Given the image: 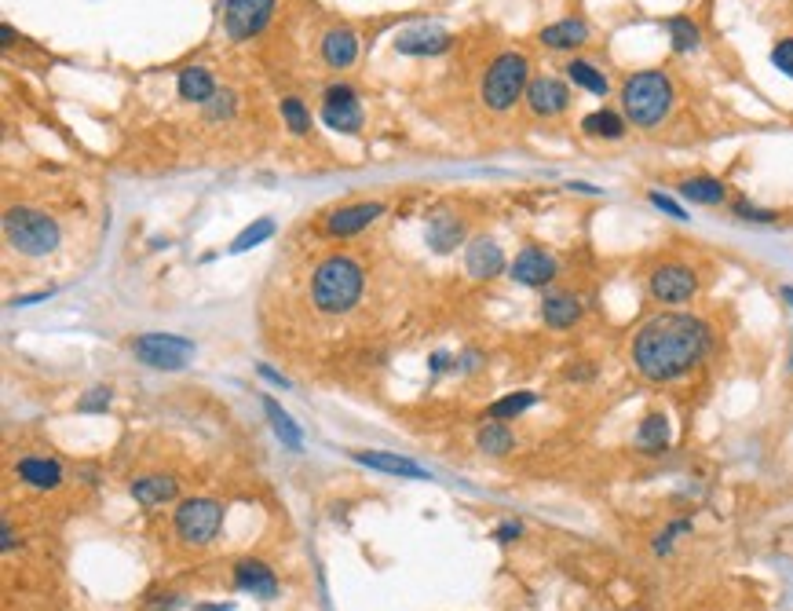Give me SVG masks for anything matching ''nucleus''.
<instances>
[{"label": "nucleus", "mask_w": 793, "mask_h": 611, "mask_svg": "<svg viewBox=\"0 0 793 611\" xmlns=\"http://www.w3.org/2000/svg\"><path fill=\"white\" fill-rule=\"evenodd\" d=\"M709 337L713 333L698 315H684V311L655 315L633 337V366L640 370V377L655 385L677 381L702 363V355L709 352Z\"/></svg>", "instance_id": "nucleus-1"}, {"label": "nucleus", "mask_w": 793, "mask_h": 611, "mask_svg": "<svg viewBox=\"0 0 793 611\" xmlns=\"http://www.w3.org/2000/svg\"><path fill=\"white\" fill-rule=\"evenodd\" d=\"M673 110V81L662 70H636L622 85V114L636 129H655Z\"/></svg>", "instance_id": "nucleus-2"}, {"label": "nucleus", "mask_w": 793, "mask_h": 611, "mask_svg": "<svg viewBox=\"0 0 793 611\" xmlns=\"http://www.w3.org/2000/svg\"><path fill=\"white\" fill-rule=\"evenodd\" d=\"M362 279L366 275H362L359 260L326 257L315 268V279H311V301L326 315H344L362 297Z\"/></svg>", "instance_id": "nucleus-3"}, {"label": "nucleus", "mask_w": 793, "mask_h": 611, "mask_svg": "<svg viewBox=\"0 0 793 611\" xmlns=\"http://www.w3.org/2000/svg\"><path fill=\"white\" fill-rule=\"evenodd\" d=\"M4 238H8L11 249H19L26 257H48L59 249L63 242V231L55 224L52 216L33 209V205H15L4 213Z\"/></svg>", "instance_id": "nucleus-4"}, {"label": "nucleus", "mask_w": 793, "mask_h": 611, "mask_svg": "<svg viewBox=\"0 0 793 611\" xmlns=\"http://www.w3.org/2000/svg\"><path fill=\"white\" fill-rule=\"evenodd\" d=\"M530 85V63L527 55L519 52H501L494 63L487 66V74H483V103L490 110H512L516 107V99L527 92Z\"/></svg>", "instance_id": "nucleus-5"}, {"label": "nucleus", "mask_w": 793, "mask_h": 611, "mask_svg": "<svg viewBox=\"0 0 793 611\" xmlns=\"http://www.w3.org/2000/svg\"><path fill=\"white\" fill-rule=\"evenodd\" d=\"M176 535L187 546H209L223 527V505L216 498H187L176 509Z\"/></svg>", "instance_id": "nucleus-6"}, {"label": "nucleus", "mask_w": 793, "mask_h": 611, "mask_svg": "<svg viewBox=\"0 0 793 611\" xmlns=\"http://www.w3.org/2000/svg\"><path fill=\"white\" fill-rule=\"evenodd\" d=\"M132 352L150 370H183L194 359V341L176 337V333H143L132 341Z\"/></svg>", "instance_id": "nucleus-7"}, {"label": "nucleus", "mask_w": 793, "mask_h": 611, "mask_svg": "<svg viewBox=\"0 0 793 611\" xmlns=\"http://www.w3.org/2000/svg\"><path fill=\"white\" fill-rule=\"evenodd\" d=\"M647 286L658 304H688L698 293V275L688 264H658Z\"/></svg>", "instance_id": "nucleus-8"}, {"label": "nucleus", "mask_w": 793, "mask_h": 611, "mask_svg": "<svg viewBox=\"0 0 793 611\" xmlns=\"http://www.w3.org/2000/svg\"><path fill=\"white\" fill-rule=\"evenodd\" d=\"M271 11H275V0H227L223 26H227V33H231L234 41H249V37H256L267 26Z\"/></svg>", "instance_id": "nucleus-9"}, {"label": "nucleus", "mask_w": 793, "mask_h": 611, "mask_svg": "<svg viewBox=\"0 0 793 611\" xmlns=\"http://www.w3.org/2000/svg\"><path fill=\"white\" fill-rule=\"evenodd\" d=\"M322 121L333 132H359L362 129V107L351 85H329L322 96Z\"/></svg>", "instance_id": "nucleus-10"}, {"label": "nucleus", "mask_w": 793, "mask_h": 611, "mask_svg": "<svg viewBox=\"0 0 793 611\" xmlns=\"http://www.w3.org/2000/svg\"><path fill=\"white\" fill-rule=\"evenodd\" d=\"M508 275L519 282V286H527V290H541V286H549L556 279V257L545 253L541 246H527L512 260V268Z\"/></svg>", "instance_id": "nucleus-11"}, {"label": "nucleus", "mask_w": 793, "mask_h": 611, "mask_svg": "<svg viewBox=\"0 0 793 611\" xmlns=\"http://www.w3.org/2000/svg\"><path fill=\"white\" fill-rule=\"evenodd\" d=\"M527 107L534 118H556L571 107V88L560 77H534L527 85Z\"/></svg>", "instance_id": "nucleus-12"}, {"label": "nucleus", "mask_w": 793, "mask_h": 611, "mask_svg": "<svg viewBox=\"0 0 793 611\" xmlns=\"http://www.w3.org/2000/svg\"><path fill=\"white\" fill-rule=\"evenodd\" d=\"M234 586L242 593H253V597H260V601H275L278 597V579L275 571L267 568L264 560H253L245 557L234 564Z\"/></svg>", "instance_id": "nucleus-13"}, {"label": "nucleus", "mask_w": 793, "mask_h": 611, "mask_svg": "<svg viewBox=\"0 0 793 611\" xmlns=\"http://www.w3.org/2000/svg\"><path fill=\"white\" fill-rule=\"evenodd\" d=\"M384 213L381 202H355V205H344V209H337V213L326 220V231L333 238H348V235H359V231H366V227L377 220V216Z\"/></svg>", "instance_id": "nucleus-14"}, {"label": "nucleus", "mask_w": 793, "mask_h": 611, "mask_svg": "<svg viewBox=\"0 0 793 611\" xmlns=\"http://www.w3.org/2000/svg\"><path fill=\"white\" fill-rule=\"evenodd\" d=\"M318 52H322V63H326L329 70H348V66L359 59V33L348 30V26H333V30L322 37Z\"/></svg>", "instance_id": "nucleus-15"}, {"label": "nucleus", "mask_w": 793, "mask_h": 611, "mask_svg": "<svg viewBox=\"0 0 793 611\" xmlns=\"http://www.w3.org/2000/svg\"><path fill=\"white\" fill-rule=\"evenodd\" d=\"M454 44V37L439 26H417V30H406L395 37V52L402 55H443L446 48Z\"/></svg>", "instance_id": "nucleus-16"}, {"label": "nucleus", "mask_w": 793, "mask_h": 611, "mask_svg": "<svg viewBox=\"0 0 793 611\" xmlns=\"http://www.w3.org/2000/svg\"><path fill=\"white\" fill-rule=\"evenodd\" d=\"M15 476H19L26 487H33V491H55V487L63 483V465L55 458L26 454V458H19V465H15Z\"/></svg>", "instance_id": "nucleus-17"}, {"label": "nucleus", "mask_w": 793, "mask_h": 611, "mask_svg": "<svg viewBox=\"0 0 793 611\" xmlns=\"http://www.w3.org/2000/svg\"><path fill=\"white\" fill-rule=\"evenodd\" d=\"M465 264L472 279H494L505 271V253L497 249L494 238H476L472 246L465 249Z\"/></svg>", "instance_id": "nucleus-18"}, {"label": "nucleus", "mask_w": 793, "mask_h": 611, "mask_svg": "<svg viewBox=\"0 0 793 611\" xmlns=\"http://www.w3.org/2000/svg\"><path fill=\"white\" fill-rule=\"evenodd\" d=\"M351 458L359 465H370L377 472H388V476H410V480H428V469H421L417 461L402 458V454H388V451H351Z\"/></svg>", "instance_id": "nucleus-19"}, {"label": "nucleus", "mask_w": 793, "mask_h": 611, "mask_svg": "<svg viewBox=\"0 0 793 611\" xmlns=\"http://www.w3.org/2000/svg\"><path fill=\"white\" fill-rule=\"evenodd\" d=\"M585 41H589V22L585 19H560L541 30V44L552 52H574Z\"/></svg>", "instance_id": "nucleus-20"}, {"label": "nucleus", "mask_w": 793, "mask_h": 611, "mask_svg": "<svg viewBox=\"0 0 793 611\" xmlns=\"http://www.w3.org/2000/svg\"><path fill=\"white\" fill-rule=\"evenodd\" d=\"M541 319L552 330H571L574 322L582 319V301L574 293H549L541 304Z\"/></svg>", "instance_id": "nucleus-21"}, {"label": "nucleus", "mask_w": 793, "mask_h": 611, "mask_svg": "<svg viewBox=\"0 0 793 611\" xmlns=\"http://www.w3.org/2000/svg\"><path fill=\"white\" fill-rule=\"evenodd\" d=\"M176 494H180V483L172 476H139V480H132V498L139 505H165Z\"/></svg>", "instance_id": "nucleus-22"}, {"label": "nucleus", "mask_w": 793, "mask_h": 611, "mask_svg": "<svg viewBox=\"0 0 793 611\" xmlns=\"http://www.w3.org/2000/svg\"><path fill=\"white\" fill-rule=\"evenodd\" d=\"M673 440V425H669L666 414H647L636 429V447L647 454H662Z\"/></svg>", "instance_id": "nucleus-23"}, {"label": "nucleus", "mask_w": 793, "mask_h": 611, "mask_svg": "<svg viewBox=\"0 0 793 611\" xmlns=\"http://www.w3.org/2000/svg\"><path fill=\"white\" fill-rule=\"evenodd\" d=\"M176 88H180V99H187V103H209L220 88H216V77L205 70V66H187L180 74V81H176Z\"/></svg>", "instance_id": "nucleus-24"}, {"label": "nucleus", "mask_w": 793, "mask_h": 611, "mask_svg": "<svg viewBox=\"0 0 793 611\" xmlns=\"http://www.w3.org/2000/svg\"><path fill=\"white\" fill-rule=\"evenodd\" d=\"M582 132L585 136H593V140H622L625 118L618 114V110L600 107V110H593V114H585L582 118Z\"/></svg>", "instance_id": "nucleus-25"}, {"label": "nucleus", "mask_w": 793, "mask_h": 611, "mask_svg": "<svg viewBox=\"0 0 793 611\" xmlns=\"http://www.w3.org/2000/svg\"><path fill=\"white\" fill-rule=\"evenodd\" d=\"M677 191H680V198L691 205H720L728 198V187L720 180H713V176H691V180L680 183Z\"/></svg>", "instance_id": "nucleus-26"}, {"label": "nucleus", "mask_w": 793, "mask_h": 611, "mask_svg": "<svg viewBox=\"0 0 793 611\" xmlns=\"http://www.w3.org/2000/svg\"><path fill=\"white\" fill-rule=\"evenodd\" d=\"M461 238H465V224L450 213L435 216L432 224H428V246H432L435 253H450V249H457L461 246Z\"/></svg>", "instance_id": "nucleus-27"}, {"label": "nucleus", "mask_w": 793, "mask_h": 611, "mask_svg": "<svg viewBox=\"0 0 793 611\" xmlns=\"http://www.w3.org/2000/svg\"><path fill=\"white\" fill-rule=\"evenodd\" d=\"M563 74L571 77V81L582 88V92H593V96H607V92H611V81H607V74H600V66L585 63V59H571Z\"/></svg>", "instance_id": "nucleus-28"}, {"label": "nucleus", "mask_w": 793, "mask_h": 611, "mask_svg": "<svg viewBox=\"0 0 793 611\" xmlns=\"http://www.w3.org/2000/svg\"><path fill=\"white\" fill-rule=\"evenodd\" d=\"M476 443H479V451L490 454V458H505V454L516 447V436H512V429H508V425H501V421L490 418L487 425L479 429Z\"/></svg>", "instance_id": "nucleus-29"}, {"label": "nucleus", "mask_w": 793, "mask_h": 611, "mask_svg": "<svg viewBox=\"0 0 793 611\" xmlns=\"http://www.w3.org/2000/svg\"><path fill=\"white\" fill-rule=\"evenodd\" d=\"M666 33H669V44H673V52L677 55L695 52L698 44H702V30L695 26L691 15H673V19L666 22Z\"/></svg>", "instance_id": "nucleus-30"}, {"label": "nucleus", "mask_w": 793, "mask_h": 611, "mask_svg": "<svg viewBox=\"0 0 793 611\" xmlns=\"http://www.w3.org/2000/svg\"><path fill=\"white\" fill-rule=\"evenodd\" d=\"M264 410H267V418H271V425H275V436L282 443H286L289 451H300L304 447V436H300V425L293 418H289L286 410L278 407L275 399L271 396H264Z\"/></svg>", "instance_id": "nucleus-31"}, {"label": "nucleus", "mask_w": 793, "mask_h": 611, "mask_svg": "<svg viewBox=\"0 0 793 611\" xmlns=\"http://www.w3.org/2000/svg\"><path fill=\"white\" fill-rule=\"evenodd\" d=\"M538 403V396L534 392H512V396H505V399H497V403H490V418L494 421H505V418H519L523 410H530Z\"/></svg>", "instance_id": "nucleus-32"}, {"label": "nucleus", "mask_w": 793, "mask_h": 611, "mask_svg": "<svg viewBox=\"0 0 793 611\" xmlns=\"http://www.w3.org/2000/svg\"><path fill=\"white\" fill-rule=\"evenodd\" d=\"M275 235V220L271 216H264V220H256V224H249L242 231V235L231 242V253H249V249H256L260 242H267V238Z\"/></svg>", "instance_id": "nucleus-33"}, {"label": "nucleus", "mask_w": 793, "mask_h": 611, "mask_svg": "<svg viewBox=\"0 0 793 611\" xmlns=\"http://www.w3.org/2000/svg\"><path fill=\"white\" fill-rule=\"evenodd\" d=\"M282 118H286V125H289L293 136H307V132H311V114H307V107L297 96L282 99Z\"/></svg>", "instance_id": "nucleus-34"}, {"label": "nucleus", "mask_w": 793, "mask_h": 611, "mask_svg": "<svg viewBox=\"0 0 793 611\" xmlns=\"http://www.w3.org/2000/svg\"><path fill=\"white\" fill-rule=\"evenodd\" d=\"M735 216H739V220H746V224H775V220H779L772 209H761V205L746 202V198H742V202H735Z\"/></svg>", "instance_id": "nucleus-35"}, {"label": "nucleus", "mask_w": 793, "mask_h": 611, "mask_svg": "<svg viewBox=\"0 0 793 611\" xmlns=\"http://www.w3.org/2000/svg\"><path fill=\"white\" fill-rule=\"evenodd\" d=\"M110 396H114V392L99 385V388H92L81 403H77V410H81V414H106V410H110Z\"/></svg>", "instance_id": "nucleus-36"}, {"label": "nucleus", "mask_w": 793, "mask_h": 611, "mask_svg": "<svg viewBox=\"0 0 793 611\" xmlns=\"http://www.w3.org/2000/svg\"><path fill=\"white\" fill-rule=\"evenodd\" d=\"M772 63H775V70H779V74H786L793 81V37H783V41H775Z\"/></svg>", "instance_id": "nucleus-37"}, {"label": "nucleus", "mask_w": 793, "mask_h": 611, "mask_svg": "<svg viewBox=\"0 0 793 611\" xmlns=\"http://www.w3.org/2000/svg\"><path fill=\"white\" fill-rule=\"evenodd\" d=\"M234 103H238V96H234V92H216V96L209 99V118L212 121L231 118V114H234Z\"/></svg>", "instance_id": "nucleus-38"}, {"label": "nucleus", "mask_w": 793, "mask_h": 611, "mask_svg": "<svg viewBox=\"0 0 793 611\" xmlns=\"http://www.w3.org/2000/svg\"><path fill=\"white\" fill-rule=\"evenodd\" d=\"M684 531H691V520H677V524H669L666 531L655 538V553H658V557H666L669 549H673V538L684 535Z\"/></svg>", "instance_id": "nucleus-39"}, {"label": "nucleus", "mask_w": 793, "mask_h": 611, "mask_svg": "<svg viewBox=\"0 0 793 611\" xmlns=\"http://www.w3.org/2000/svg\"><path fill=\"white\" fill-rule=\"evenodd\" d=\"M647 198H651V205H655V209H662V213H666V216H673V220H680V224H684V220H688V209H684V205H677V202H673V198H669V194H662V191H651V194H647Z\"/></svg>", "instance_id": "nucleus-40"}, {"label": "nucleus", "mask_w": 793, "mask_h": 611, "mask_svg": "<svg viewBox=\"0 0 793 611\" xmlns=\"http://www.w3.org/2000/svg\"><path fill=\"white\" fill-rule=\"evenodd\" d=\"M523 535V524H516V520H508V524H501L494 531V538L501 542V546H508V542H516V538Z\"/></svg>", "instance_id": "nucleus-41"}, {"label": "nucleus", "mask_w": 793, "mask_h": 611, "mask_svg": "<svg viewBox=\"0 0 793 611\" xmlns=\"http://www.w3.org/2000/svg\"><path fill=\"white\" fill-rule=\"evenodd\" d=\"M0 538H4V542H0V549H4V553H11V549H15V542H19V538H15V531H11L8 520H4V527H0Z\"/></svg>", "instance_id": "nucleus-42"}, {"label": "nucleus", "mask_w": 793, "mask_h": 611, "mask_svg": "<svg viewBox=\"0 0 793 611\" xmlns=\"http://www.w3.org/2000/svg\"><path fill=\"white\" fill-rule=\"evenodd\" d=\"M260 377H264V381H271V385H278V388H289V381L282 374H275V370H271V366H260Z\"/></svg>", "instance_id": "nucleus-43"}, {"label": "nucleus", "mask_w": 793, "mask_h": 611, "mask_svg": "<svg viewBox=\"0 0 793 611\" xmlns=\"http://www.w3.org/2000/svg\"><path fill=\"white\" fill-rule=\"evenodd\" d=\"M176 601H180V597H172V593H169V597H154L150 611H172V608H176Z\"/></svg>", "instance_id": "nucleus-44"}, {"label": "nucleus", "mask_w": 793, "mask_h": 611, "mask_svg": "<svg viewBox=\"0 0 793 611\" xmlns=\"http://www.w3.org/2000/svg\"><path fill=\"white\" fill-rule=\"evenodd\" d=\"M567 191H578V194H600V187H593V183H567Z\"/></svg>", "instance_id": "nucleus-45"}, {"label": "nucleus", "mask_w": 793, "mask_h": 611, "mask_svg": "<svg viewBox=\"0 0 793 611\" xmlns=\"http://www.w3.org/2000/svg\"><path fill=\"white\" fill-rule=\"evenodd\" d=\"M198 611H234L231 604H212V608H198Z\"/></svg>", "instance_id": "nucleus-46"}]
</instances>
